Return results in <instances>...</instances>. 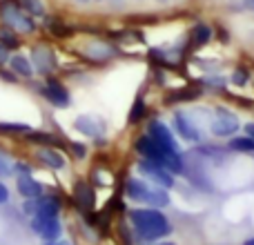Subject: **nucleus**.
<instances>
[{
	"label": "nucleus",
	"instance_id": "obj_25",
	"mask_svg": "<svg viewBox=\"0 0 254 245\" xmlns=\"http://www.w3.org/2000/svg\"><path fill=\"white\" fill-rule=\"evenodd\" d=\"M49 29H52V36H58V38H63V36H69L71 29L65 25H61V20H49Z\"/></svg>",
	"mask_w": 254,
	"mask_h": 245
},
{
	"label": "nucleus",
	"instance_id": "obj_38",
	"mask_svg": "<svg viewBox=\"0 0 254 245\" xmlns=\"http://www.w3.org/2000/svg\"><path fill=\"white\" fill-rule=\"evenodd\" d=\"M158 2H170V0H158Z\"/></svg>",
	"mask_w": 254,
	"mask_h": 245
},
{
	"label": "nucleus",
	"instance_id": "obj_34",
	"mask_svg": "<svg viewBox=\"0 0 254 245\" xmlns=\"http://www.w3.org/2000/svg\"><path fill=\"white\" fill-rule=\"evenodd\" d=\"M243 4H246L248 9H252V11H254V0H243Z\"/></svg>",
	"mask_w": 254,
	"mask_h": 245
},
{
	"label": "nucleus",
	"instance_id": "obj_37",
	"mask_svg": "<svg viewBox=\"0 0 254 245\" xmlns=\"http://www.w3.org/2000/svg\"><path fill=\"white\" fill-rule=\"evenodd\" d=\"M158 245H176V243H158Z\"/></svg>",
	"mask_w": 254,
	"mask_h": 245
},
{
	"label": "nucleus",
	"instance_id": "obj_16",
	"mask_svg": "<svg viewBox=\"0 0 254 245\" xmlns=\"http://www.w3.org/2000/svg\"><path fill=\"white\" fill-rule=\"evenodd\" d=\"M9 69H11L18 78H31V76L36 74L31 61L27 56H22V54H13V56L9 58Z\"/></svg>",
	"mask_w": 254,
	"mask_h": 245
},
{
	"label": "nucleus",
	"instance_id": "obj_6",
	"mask_svg": "<svg viewBox=\"0 0 254 245\" xmlns=\"http://www.w3.org/2000/svg\"><path fill=\"white\" fill-rule=\"evenodd\" d=\"M58 210H61V203L56 196H38V198H27L25 203V212L31 216H38V219H58Z\"/></svg>",
	"mask_w": 254,
	"mask_h": 245
},
{
	"label": "nucleus",
	"instance_id": "obj_35",
	"mask_svg": "<svg viewBox=\"0 0 254 245\" xmlns=\"http://www.w3.org/2000/svg\"><path fill=\"white\" fill-rule=\"evenodd\" d=\"M47 245H69L67 241H47Z\"/></svg>",
	"mask_w": 254,
	"mask_h": 245
},
{
	"label": "nucleus",
	"instance_id": "obj_36",
	"mask_svg": "<svg viewBox=\"0 0 254 245\" xmlns=\"http://www.w3.org/2000/svg\"><path fill=\"white\" fill-rule=\"evenodd\" d=\"M243 245H254V239H248V241L243 243Z\"/></svg>",
	"mask_w": 254,
	"mask_h": 245
},
{
	"label": "nucleus",
	"instance_id": "obj_27",
	"mask_svg": "<svg viewBox=\"0 0 254 245\" xmlns=\"http://www.w3.org/2000/svg\"><path fill=\"white\" fill-rule=\"evenodd\" d=\"M248 78H250V74L246 71V67H237V69H234V74H232L234 85H246Z\"/></svg>",
	"mask_w": 254,
	"mask_h": 245
},
{
	"label": "nucleus",
	"instance_id": "obj_9",
	"mask_svg": "<svg viewBox=\"0 0 254 245\" xmlns=\"http://www.w3.org/2000/svg\"><path fill=\"white\" fill-rule=\"evenodd\" d=\"M138 170L143 176H147L149 181H154V183L158 185V187H172L174 185V174H172L170 170H165L163 165H158V163H152V161H145V158H140L138 161Z\"/></svg>",
	"mask_w": 254,
	"mask_h": 245
},
{
	"label": "nucleus",
	"instance_id": "obj_40",
	"mask_svg": "<svg viewBox=\"0 0 254 245\" xmlns=\"http://www.w3.org/2000/svg\"><path fill=\"white\" fill-rule=\"evenodd\" d=\"M114 2H121V0H114Z\"/></svg>",
	"mask_w": 254,
	"mask_h": 245
},
{
	"label": "nucleus",
	"instance_id": "obj_19",
	"mask_svg": "<svg viewBox=\"0 0 254 245\" xmlns=\"http://www.w3.org/2000/svg\"><path fill=\"white\" fill-rule=\"evenodd\" d=\"M230 149H234V152H246V154H254V138L250 136H232V140L228 143Z\"/></svg>",
	"mask_w": 254,
	"mask_h": 245
},
{
	"label": "nucleus",
	"instance_id": "obj_28",
	"mask_svg": "<svg viewBox=\"0 0 254 245\" xmlns=\"http://www.w3.org/2000/svg\"><path fill=\"white\" fill-rule=\"evenodd\" d=\"M69 149H71V152H74L78 158H85V154H87L85 145H78V143H71V145H69Z\"/></svg>",
	"mask_w": 254,
	"mask_h": 245
},
{
	"label": "nucleus",
	"instance_id": "obj_7",
	"mask_svg": "<svg viewBox=\"0 0 254 245\" xmlns=\"http://www.w3.org/2000/svg\"><path fill=\"white\" fill-rule=\"evenodd\" d=\"M38 87H40V94H43V96L47 98V101L52 103L54 107H61V110L69 107V103H71L69 89H67L65 85L61 83V80L47 78V83H45V85H38Z\"/></svg>",
	"mask_w": 254,
	"mask_h": 245
},
{
	"label": "nucleus",
	"instance_id": "obj_13",
	"mask_svg": "<svg viewBox=\"0 0 254 245\" xmlns=\"http://www.w3.org/2000/svg\"><path fill=\"white\" fill-rule=\"evenodd\" d=\"M74 127L89 138H103V131H105V122L94 119V116H78L74 121Z\"/></svg>",
	"mask_w": 254,
	"mask_h": 245
},
{
	"label": "nucleus",
	"instance_id": "obj_26",
	"mask_svg": "<svg viewBox=\"0 0 254 245\" xmlns=\"http://www.w3.org/2000/svg\"><path fill=\"white\" fill-rule=\"evenodd\" d=\"M11 172H13L11 161L7 158L4 152H0V176H11Z\"/></svg>",
	"mask_w": 254,
	"mask_h": 245
},
{
	"label": "nucleus",
	"instance_id": "obj_23",
	"mask_svg": "<svg viewBox=\"0 0 254 245\" xmlns=\"http://www.w3.org/2000/svg\"><path fill=\"white\" fill-rule=\"evenodd\" d=\"M0 43H2L4 47H9V49H16L18 45H20V40H18L16 31L2 25V27H0Z\"/></svg>",
	"mask_w": 254,
	"mask_h": 245
},
{
	"label": "nucleus",
	"instance_id": "obj_5",
	"mask_svg": "<svg viewBox=\"0 0 254 245\" xmlns=\"http://www.w3.org/2000/svg\"><path fill=\"white\" fill-rule=\"evenodd\" d=\"M29 61H31V65H34V71H38L40 76L54 74L58 67L56 52H54L49 45H36V47L31 49Z\"/></svg>",
	"mask_w": 254,
	"mask_h": 245
},
{
	"label": "nucleus",
	"instance_id": "obj_30",
	"mask_svg": "<svg viewBox=\"0 0 254 245\" xmlns=\"http://www.w3.org/2000/svg\"><path fill=\"white\" fill-rule=\"evenodd\" d=\"M7 201H9V189H7V185L0 181V205H2V203H7Z\"/></svg>",
	"mask_w": 254,
	"mask_h": 245
},
{
	"label": "nucleus",
	"instance_id": "obj_31",
	"mask_svg": "<svg viewBox=\"0 0 254 245\" xmlns=\"http://www.w3.org/2000/svg\"><path fill=\"white\" fill-rule=\"evenodd\" d=\"M0 78H4V80H11V83H13V80L18 78V76L13 74V71H7V69H2V67H0Z\"/></svg>",
	"mask_w": 254,
	"mask_h": 245
},
{
	"label": "nucleus",
	"instance_id": "obj_11",
	"mask_svg": "<svg viewBox=\"0 0 254 245\" xmlns=\"http://www.w3.org/2000/svg\"><path fill=\"white\" fill-rule=\"evenodd\" d=\"M147 134L152 136V138L156 140L161 147L170 149V152H179V143H176L174 134H172V129L165 125V122L152 121V122H149V127H147Z\"/></svg>",
	"mask_w": 254,
	"mask_h": 245
},
{
	"label": "nucleus",
	"instance_id": "obj_4",
	"mask_svg": "<svg viewBox=\"0 0 254 245\" xmlns=\"http://www.w3.org/2000/svg\"><path fill=\"white\" fill-rule=\"evenodd\" d=\"M127 196L131 201L147 203L149 207H165L170 203V194L165 192V187H152L149 183H145L140 179L127 181Z\"/></svg>",
	"mask_w": 254,
	"mask_h": 245
},
{
	"label": "nucleus",
	"instance_id": "obj_1",
	"mask_svg": "<svg viewBox=\"0 0 254 245\" xmlns=\"http://www.w3.org/2000/svg\"><path fill=\"white\" fill-rule=\"evenodd\" d=\"M129 219L134 223L136 232L140 234V239L145 241H154V239L167 237L172 232V225L167 221V216L163 212H158L156 207H145V210H131Z\"/></svg>",
	"mask_w": 254,
	"mask_h": 245
},
{
	"label": "nucleus",
	"instance_id": "obj_33",
	"mask_svg": "<svg viewBox=\"0 0 254 245\" xmlns=\"http://www.w3.org/2000/svg\"><path fill=\"white\" fill-rule=\"evenodd\" d=\"M246 134L250 136V138H254V122H248L246 125Z\"/></svg>",
	"mask_w": 254,
	"mask_h": 245
},
{
	"label": "nucleus",
	"instance_id": "obj_39",
	"mask_svg": "<svg viewBox=\"0 0 254 245\" xmlns=\"http://www.w3.org/2000/svg\"><path fill=\"white\" fill-rule=\"evenodd\" d=\"M94 2H101V0H94Z\"/></svg>",
	"mask_w": 254,
	"mask_h": 245
},
{
	"label": "nucleus",
	"instance_id": "obj_3",
	"mask_svg": "<svg viewBox=\"0 0 254 245\" xmlns=\"http://www.w3.org/2000/svg\"><path fill=\"white\" fill-rule=\"evenodd\" d=\"M0 20L4 27L13 29L16 34H34L36 31V20L16 0H2L0 2Z\"/></svg>",
	"mask_w": 254,
	"mask_h": 245
},
{
	"label": "nucleus",
	"instance_id": "obj_20",
	"mask_svg": "<svg viewBox=\"0 0 254 245\" xmlns=\"http://www.w3.org/2000/svg\"><path fill=\"white\" fill-rule=\"evenodd\" d=\"M74 194H76V201H78V205L80 207H92L94 205V196H92V189H89V185H85V183H78L74 187Z\"/></svg>",
	"mask_w": 254,
	"mask_h": 245
},
{
	"label": "nucleus",
	"instance_id": "obj_29",
	"mask_svg": "<svg viewBox=\"0 0 254 245\" xmlns=\"http://www.w3.org/2000/svg\"><path fill=\"white\" fill-rule=\"evenodd\" d=\"M9 52H11V49L4 47V45L0 43V67H2L4 62H9V58H11V56H9Z\"/></svg>",
	"mask_w": 254,
	"mask_h": 245
},
{
	"label": "nucleus",
	"instance_id": "obj_12",
	"mask_svg": "<svg viewBox=\"0 0 254 245\" xmlns=\"http://www.w3.org/2000/svg\"><path fill=\"white\" fill-rule=\"evenodd\" d=\"M31 230H34V234H38L40 239H45V241H58V237H61V221L34 216V219H31Z\"/></svg>",
	"mask_w": 254,
	"mask_h": 245
},
{
	"label": "nucleus",
	"instance_id": "obj_21",
	"mask_svg": "<svg viewBox=\"0 0 254 245\" xmlns=\"http://www.w3.org/2000/svg\"><path fill=\"white\" fill-rule=\"evenodd\" d=\"M27 143H34V145H49V147H54V145H58V138L52 134H45V131H27Z\"/></svg>",
	"mask_w": 254,
	"mask_h": 245
},
{
	"label": "nucleus",
	"instance_id": "obj_32",
	"mask_svg": "<svg viewBox=\"0 0 254 245\" xmlns=\"http://www.w3.org/2000/svg\"><path fill=\"white\" fill-rule=\"evenodd\" d=\"M216 31L221 34V40H223V43H228V40H230V38H228V31H225L223 27H216Z\"/></svg>",
	"mask_w": 254,
	"mask_h": 245
},
{
	"label": "nucleus",
	"instance_id": "obj_8",
	"mask_svg": "<svg viewBox=\"0 0 254 245\" xmlns=\"http://www.w3.org/2000/svg\"><path fill=\"white\" fill-rule=\"evenodd\" d=\"M174 129H176V134H179L183 140H188V143H198L201 145L203 140H205L201 127L190 119L188 114H183V112H176L174 114Z\"/></svg>",
	"mask_w": 254,
	"mask_h": 245
},
{
	"label": "nucleus",
	"instance_id": "obj_18",
	"mask_svg": "<svg viewBox=\"0 0 254 245\" xmlns=\"http://www.w3.org/2000/svg\"><path fill=\"white\" fill-rule=\"evenodd\" d=\"M27 13H29L34 20H45L47 18V7H45L43 0H16Z\"/></svg>",
	"mask_w": 254,
	"mask_h": 245
},
{
	"label": "nucleus",
	"instance_id": "obj_2",
	"mask_svg": "<svg viewBox=\"0 0 254 245\" xmlns=\"http://www.w3.org/2000/svg\"><path fill=\"white\" fill-rule=\"evenodd\" d=\"M136 152H138L145 161L158 163V165H163L165 170H170L172 174H179V172L185 170V163H183V158H181V152H170V149L161 147L149 134H143L136 138Z\"/></svg>",
	"mask_w": 254,
	"mask_h": 245
},
{
	"label": "nucleus",
	"instance_id": "obj_14",
	"mask_svg": "<svg viewBox=\"0 0 254 245\" xmlns=\"http://www.w3.org/2000/svg\"><path fill=\"white\" fill-rule=\"evenodd\" d=\"M212 36H214V29H212L210 25H205V22H198V25H194L192 29H190V47L192 49L205 47L212 40Z\"/></svg>",
	"mask_w": 254,
	"mask_h": 245
},
{
	"label": "nucleus",
	"instance_id": "obj_17",
	"mask_svg": "<svg viewBox=\"0 0 254 245\" xmlns=\"http://www.w3.org/2000/svg\"><path fill=\"white\" fill-rule=\"evenodd\" d=\"M38 158H40V163H45V165L52 167V170H63V167H65V158H63V154H58L54 147H40Z\"/></svg>",
	"mask_w": 254,
	"mask_h": 245
},
{
	"label": "nucleus",
	"instance_id": "obj_24",
	"mask_svg": "<svg viewBox=\"0 0 254 245\" xmlns=\"http://www.w3.org/2000/svg\"><path fill=\"white\" fill-rule=\"evenodd\" d=\"M0 131L2 134H27L31 127L27 122H0Z\"/></svg>",
	"mask_w": 254,
	"mask_h": 245
},
{
	"label": "nucleus",
	"instance_id": "obj_10",
	"mask_svg": "<svg viewBox=\"0 0 254 245\" xmlns=\"http://www.w3.org/2000/svg\"><path fill=\"white\" fill-rule=\"evenodd\" d=\"M210 129L214 136H234L239 129V119L232 114V112L225 110V107H216L214 121H212Z\"/></svg>",
	"mask_w": 254,
	"mask_h": 245
},
{
	"label": "nucleus",
	"instance_id": "obj_22",
	"mask_svg": "<svg viewBox=\"0 0 254 245\" xmlns=\"http://www.w3.org/2000/svg\"><path fill=\"white\" fill-rule=\"evenodd\" d=\"M145 114H147V105H145L143 96H138L134 101V107H131V112H129V125H138V122L145 119Z\"/></svg>",
	"mask_w": 254,
	"mask_h": 245
},
{
	"label": "nucleus",
	"instance_id": "obj_15",
	"mask_svg": "<svg viewBox=\"0 0 254 245\" xmlns=\"http://www.w3.org/2000/svg\"><path fill=\"white\" fill-rule=\"evenodd\" d=\"M16 187H18V194H20V196H25V198H38V196H43V185H40L38 181L31 179L29 174H20V176H18Z\"/></svg>",
	"mask_w": 254,
	"mask_h": 245
}]
</instances>
